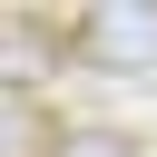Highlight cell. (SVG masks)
<instances>
[{
	"label": "cell",
	"mask_w": 157,
	"mask_h": 157,
	"mask_svg": "<svg viewBox=\"0 0 157 157\" xmlns=\"http://www.w3.org/2000/svg\"><path fill=\"white\" fill-rule=\"evenodd\" d=\"M78 49L98 69H157V0H98L88 29H78Z\"/></svg>",
	"instance_id": "1"
},
{
	"label": "cell",
	"mask_w": 157,
	"mask_h": 157,
	"mask_svg": "<svg viewBox=\"0 0 157 157\" xmlns=\"http://www.w3.org/2000/svg\"><path fill=\"white\" fill-rule=\"evenodd\" d=\"M59 157H128L118 128H88V137H59Z\"/></svg>",
	"instance_id": "2"
}]
</instances>
